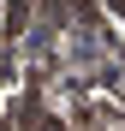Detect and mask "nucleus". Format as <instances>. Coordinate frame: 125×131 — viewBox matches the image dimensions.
I'll return each instance as SVG.
<instances>
[{
	"mask_svg": "<svg viewBox=\"0 0 125 131\" xmlns=\"http://www.w3.org/2000/svg\"><path fill=\"white\" fill-rule=\"evenodd\" d=\"M18 30H24V0H12V6H6V36H18Z\"/></svg>",
	"mask_w": 125,
	"mask_h": 131,
	"instance_id": "obj_1",
	"label": "nucleus"
}]
</instances>
